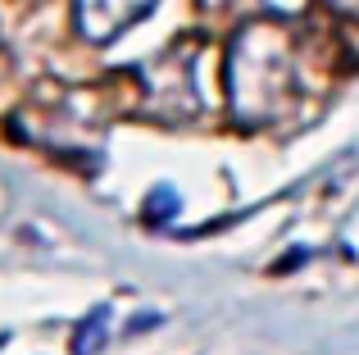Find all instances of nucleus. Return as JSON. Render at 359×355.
<instances>
[{
    "mask_svg": "<svg viewBox=\"0 0 359 355\" xmlns=\"http://www.w3.org/2000/svg\"><path fill=\"white\" fill-rule=\"evenodd\" d=\"M264 5H269V14H278V18H305L309 9H314V0H264Z\"/></svg>",
    "mask_w": 359,
    "mask_h": 355,
    "instance_id": "423d86ee",
    "label": "nucleus"
},
{
    "mask_svg": "<svg viewBox=\"0 0 359 355\" xmlns=\"http://www.w3.org/2000/svg\"><path fill=\"white\" fill-rule=\"evenodd\" d=\"M201 5H214V9H219V5H228V0H201Z\"/></svg>",
    "mask_w": 359,
    "mask_h": 355,
    "instance_id": "6e6552de",
    "label": "nucleus"
},
{
    "mask_svg": "<svg viewBox=\"0 0 359 355\" xmlns=\"http://www.w3.org/2000/svg\"><path fill=\"white\" fill-rule=\"evenodd\" d=\"M332 9H341V14H359V0H327Z\"/></svg>",
    "mask_w": 359,
    "mask_h": 355,
    "instance_id": "0eeeda50",
    "label": "nucleus"
},
{
    "mask_svg": "<svg viewBox=\"0 0 359 355\" xmlns=\"http://www.w3.org/2000/svg\"><path fill=\"white\" fill-rule=\"evenodd\" d=\"M296 100V41L287 18H245L228 46V105L245 128H269Z\"/></svg>",
    "mask_w": 359,
    "mask_h": 355,
    "instance_id": "f257e3e1",
    "label": "nucleus"
},
{
    "mask_svg": "<svg viewBox=\"0 0 359 355\" xmlns=\"http://www.w3.org/2000/svg\"><path fill=\"white\" fill-rule=\"evenodd\" d=\"M155 5L159 0H73V23L91 46H105L123 36L132 23H141Z\"/></svg>",
    "mask_w": 359,
    "mask_h": 355,
    "instance_id": "20e7f679",
    "label": "nucleus"
},
{
    "mask_svg": "<svg viewBox=\"0 0 359 355\" xmlns=\"http://www.w3.org/2000/svg\"><path fill=\"white\" fill-rule=\"evenodd\" d=\"M201 51L205 46L196 36H182L177 46L159 51L155 60H146L141 69H132V82L141 91V109L159 119H187L201 109Z\"/></svg>",
    "mask_w": 359,
    "mask_h": 355,
    "instance_id": "7ed1b4c3",
    "label": "nucleus"
},
{
    "mask_svg": "<svg viewBox=\"0 0 359 355\" xmlns=\"http://www.w3.org/2000/svg\"><path fill=\"white\" fill-rule=\"evenodd\" d=\"M18 133L60 160L91 164L105 137V96L87 87H55L18 114Z\"/></svg>",
    "mask_w": 359,
    "mask_h": 355,
    "instance_id": "f03ea898",
    "label": "nucleus"
},
{
    "mask_svg": "<svg viewBox=\"0 0 359 355\" xmlns=\"http://www.w3.org/2000/svg\"><path fill=\"white\" fill-rule=\"evenodd\" d=\"M105 323H109V310H96L87 323H82V333H78V355H96V333H105Z\"/></svg>",
    "mask_w": 359,
    "mask_h": 355,
    "instance_id": "39448f33",
    "label": "nucleus"
}]
</instances>
